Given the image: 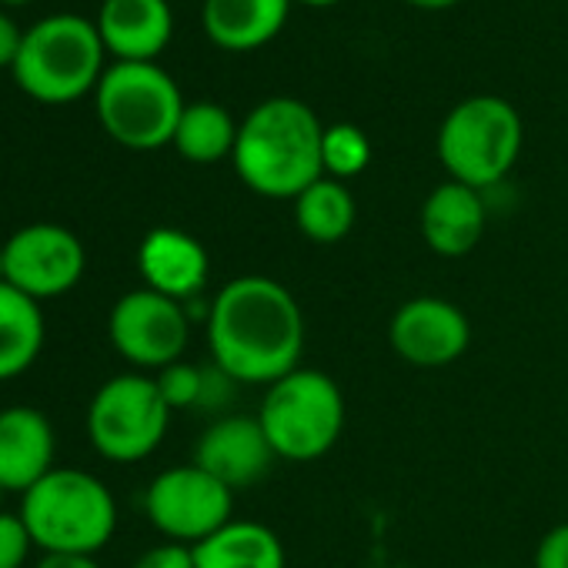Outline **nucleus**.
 I'll return each mask as SVG.
<instances>
[{
	"instance_id": "5",
	"label": "nucleus",
	"mask_w": 568,
	"mask_h": 568,
	"mask_svg": "<svg viewBox=\"0 0 568 568\" xmlns=\"http://www.w3.org/2000/svg\"><path fill=\"white\" fill-rule=\"evenodd\" d=\"M257 422L284 462H315L338 442L345 428V398L335 378L315 368H295L267 385Z\"/></svg>"
},
{
	"instance_id": "17",
	"label": "nucleus",
	"mask_w": 568,
	"mask_h": 568,
	"mask_svg": "<svg viewBox=\"0 0 568 568\" xmlns=\"http://www.w3.org/2000/svg\"><path fill=\"white\" fill-rule=\"evenodd\" d=\"M485 234V201L481 191L445 181L422 204V237L442 257L468 254Z\"/></svg>"
},
{
	"instance_id": "4",
	"label": "nucleus",
	"mask_w": 568,
	"mask_h": 568,
	"mask_svg": "<svg viewBox=\"0 0 568 568\" xmlns=\"http://www.w3.org/2000/svg\"><path fill=\"white\" fill-rule=\"evenodd\" d=\"M104 41L98 24L81 14H51L24 31L14 81L41 104H74L98 91L104 78Z\"/></svg>"
},
{
	"instance_id": "3",
	"label": "nucleus",
	"mask_w": 568,
	"mask_h": 568,
	"mask_svg": "<svg viewBox=\"0 0 568 568\" xmlns=\"http://www.w3.org/2000/svg\"><path fill=\"white\" fill-rule=\"evenodd\" d=\"M44 555H98L118 528L111 488L81 468H54L21 495L18 511Z\"/></svg>"
},
{
	"instance_id": "26",
	"label": "nucleus",
	"mask_w": 568,
	"mask_h": 568,
	"mask_svg": "<svg viewBox=\"0 0 568 568\" xmlns=\"http://www.w3.org/2000/svg\"><path fill=\"white\" fill-rule=\"evenodd\" d=\"M134 568H194V551L191 545H181V541H164V545H154L148 548Z\"/></svg>"
},
{
	"instance_id": "31",
	"label": "nucleus",
	"mask_w": 568,
	"mask_h": 568,
	"mask_svg": "<svg viewBox=\"0 0 568 568\" xmlns=\"http://www.w3.org/2000/svg\"><path fill=\"white\" fill-rule=\"evenodd\" d=\"M292 4H305V8H335L342 0H292Z\"/></svg>"
},
{
	"instance_id": "27",
	"label": "nucleus",
	"mask_w": 568,
	"mask_h": 568,
	"mask_svg": "<svg viewBox=\"0 0 568 568\" xmlns=\"http://www.w3.org/2000/svg\"><path fill=\"white\" fill-rule=\"evenodd\" d=\"M535 568H568V521L555 525L535 551Z\"/></svg>"
},
{
	"instance_id": "32",
	"label": "nucleus",
	"mask_w": 568,
	"mask_h": 568,
	"mask_svg": "<svg viewBox=\"0 0 568 568\" xmlns=\"http://www.w3.org/2000/svg\"><path fill=\"white\" fill-rule=\"evenodd\" d=\"M0 4H11V8H24V4H31V0H0Z\"/></svg>"
},
{
	"instance_id": "19",
	"label": "nucleus",
	"mask_w": 568,
	"mask_h": 568,
	"mask_svg": "<svg viewBox=\"0 0 568 568\" xmlns=\"http://www.w3.org/2000/svg\"><path fill=\"white\" fill-rule=\"evenodd\" d=\"M191 551L194 568H284V545L261 521H227Z\"/></svg>"
},
{
	"instance_id": "12",
	"label": "nucleus",
	"mask_w": 568,
	"mask_h": 568,
	"mask_svg": "<svg viewBox=\"0 0 568 568\" xmlns=\"http://www.w3.org/2000/svg\"><path fill=\"white\" fill-rule=\"evenodd\" d=\"M392 348L398 358L418 368H442L458 362L468 352L471 325L465 312L445 298H412L405 302L388 328Z\"/></svg>"
},
{
	"instance_id": "10",
	"label": "nucleus",
	"mask_w": 568,
	"mask_h": 568,
	"mask_svg": "<svg viewBox=\"0 0 568 568\" xmlns=\"http://www.w3.org/2000/svg\"><path fill=\"white\" fill-rule=\"evenodd\" d=\"M108 335L121 358L138 368L161 372L181 362L191 338V318L181 302L164 298L151 288H138L118 298V305L111 308Z\"/></svg>"
},
{
	"instance_id": "29",
	"label": "nucleus",
	"mask_w": 568,
	"mask_h": 568,
	"mask_svg": "<svg viewBox=\"0 0 568 568\" xmlns=\"http://www.w3.org/2000/svg\"><path fill=\"white\" fill-rule=\"evenodd\" d=\"M38 568H101L94 555H44Z\"/></svg>"
},
{
	"instance_id": "24",
	"label": "nucleus",
	"mask_w": 568,
	"mask_h": 568,
	"mask_svg": "<svg viewBox=\"0 0 568 568\" xmlns=\"http://www.w3.org/2000/svg\"><path fill=\"white\" fill-rule=\"evenodd\" d=\"M158 392L161 398L168 402L171 412H181V408H201V395H204V368H194V365H184V362H174L168 368L158 372Z\"/></svg>"
},
{
	"instance_id": "16",
	"label": "nucleus",
	"mask_w": 568,
	"mask_h": 568,
	"mask_svg": "<svg viewBox=\"0 0 568 568\" xmlns=\"http://www.w3.org/2000/svg\"><path fill=\"white\" fill-rule=\"evenodd\" d=\"M54 428L44 412L14 405L0 412V485L8 491H28L48 471H54Z\"/></svg>"
},
{
	"instance_id": "28",
	"label": "nucleus",
	"mask_w": 568,
	"mask_h": 568,
	"mask_svg": "<svg viewBox=\"0 0 568 568\" xmlns=\"http://www.w3.org/2000/svg\"><path fill=\"white\" fill-rule=\"evenodd\" d=\"M21 41H24V31L4 11H0V68H14Z\"/></svg>"
},
{
	"instance_id": "13",
	"label": "nucleus",
	"mask_w": 568,
	"mask_h": 568,
	"mask_svg": "<svg viewBox=\"0 0 568 568\" xmlns=\"http://www.w3.org/2000/svg\"><path fill=\"white\" fill-rule=\"evenodd\" d=\"M274 458L277 455H274L261 422L244 418V415L214 422L194 448V465H201L207 475L224 481L231 491L247 488L257 478H264V471L271 468Z\"/></svg>"
},
{
	"instance_id": "30",
	"label": "nucleus",
	"mask_w": 568,
	"mask_h": 568,
	"mask_svg": "<svg viewBox=\"0 0 568 568\" xmlns=\"http://www.w3.org/2000/svg\"><path fill=\"white\" fill-rule=\"evenodd\" d=\"M412 8H422V11H445V8H455L458 0H408Z\"/></svg>"
},
{
	"instance_id": "15",
	"label": "nucleus",
	"mask_w": 568,
	"mask_h": 568,
	"mask_svg": "<svg viewBox=\"0 0 568 568\" xmlns=\"http://www.w3.org/2000/svg\"><path fill=\"white\" fill-rule=\"evenodd\" d=\"M138 267L144 277V288L181 305L187 298H197L207 284L204 244L178 227H154L138 247Z\"/></svg>"
},
{
	"instance_id": "7",
	"label": "nucleus",
	"mask_w": 568,
	"mask_h": 568,
	"mask_svg": "<svg viewBox=\"0 0 568 568\" xmlns=\"http://www.w3.org/2000/svg\"><path fill=\"white\" fill-rule=\"evenodd\" d=\"M521 118L495 94H475L448 111L438 131V158L452 181L485 191L498 184L518 161Z\"/></svg>"
},
{
	"instance_id": "18",
	"label": "nucleus",
	"mask_w": 568,
	"mask_h": 568,
	"mask_svg": "<svg viewBox=\"0 0 568 568\" xmlns=\"http://www.w3.org/2000/svg\"><path fill=\"white\" fill-rule=\"evenodd\" d=\"M288 11L292 0H204L201 24L211 44L244 54L271 44L288 21Z\"/></svg>"
},
{
	"instance_id": "23",
	"label": "nucleus",
	"mask_w": 568,
	"mask_h": 568,
	"mask_svg": "<svg viewBox=\"0 0 568 568\" xmlns=\"http://www.w3.org/2000/svg\"><path fill=\"white\" fill-rule=\"evenodd\" d=\"M322 161H325V174L328 178L345 181V178H355V174H362L368 168L372 144H368L362 128H355V124H332V128H325Z\"/></svg>"
},
{
	"instance_id": "22",
	"label": "nucleus",
	"mask_w": 568,
	"mask_h": 568,
	"mask_svg": "<svg viewBox=\"0 0 568 568\" xmlns=\"http://www.w3.org/2000/svg\"><path fill=\"white\" fill-rule=\"evenodd\" d=\"M295 221L305 237L318 244H335L355 224V197L342 181L318 178L295 197Z\"/></svg>"
},
{
	"instance_id": "20",
	"label": "nucleus",
	"mask_w": 568,
	"mask_h": 568,
	"mask_svg": "<svg viewBox=\"0 0 568 568\" xmlns=\"http://www.w3.org/2000/svg\"><path fill=\"white\" fill-rule=\"evenodd\" d=\"M41 302L0 281V382L24 375L44 352Z\"/></svg>"
},
{
	"instance_id": "8",
	"label": "nucleus",
	"mask_w": 568,
	"mask_h": 568,
	"mask_svg": "<svg viewBox=\"0 0 568 568\" xmlns=\"http://www.w3.org/2000/svg\"><path fill=\"white\" fill-rule=\"evenodd\" d=\"M168 425L171 408L161 398L158 382L144 375H118L104 382L88 408L91 445L118 465L148 458L164 442Z\"/></svg>"
},
{
	"instance_id": "2",
	"label": "nucleus",
	"mask_w": 568,
	"mask_h": 568,
	"mask_svg": "<svg viewBox=\"0 0 568 568\" xmlns=\"http://www.w3.org/2000/svg\"><path fill=\"white\" fill-rule=\"evenodd\" d=\"M325 128L298 98H271L257 104L237 128L234 171L261 197L295 201L325 178Z\"/></svg>"
},
{
	"instance_id": "21",
	"label": "nucleus",
	"mask_w": 568,
	"mask_h": 568,
	"mask_svg": "<svg viewBox=\"0 0 568 568\" xmlns=\"http://www.w3.org/2000/svg\"><path fill=\"white\" fill-rule=\"evenodd\" d=\"M237 128L241 124H234V118L221 104L197 101V104H187L184 108L171 144L191 164H214V161L234 154Z\"/></svg>"
},
{
	"instance_id": "33",
	"label": "nucleus",
	"mask_w": 568,
	"mask_h": 568,
	"mask_svg": "<svg viewBox=\"0 0 568 568\" xmlns=\"http://www.w3.org/2000/svg\"><path fill=\"white\" fill-rule=\"evenodd\" d=\"M0 281H4V247H0Z\"/></svg>"
},
{
	"instance_id": "34",
	"label": "nucleus",
	"mask_w": 568,
	"mask_h": 568,
	"mask_svg": "<svg viewBox=\"0 0 568 568\" xmlns=\"http://www.w3.org/2000/svg\"><path fill=\"white\" fill-rule=\"evenodd\" d=\"M4 495H8V488H4V485H0V505H4Z\"/></svg>"
},
{
	"instance_id": "25",
	"label": "nucleus",
	"mask_w": 568,
	"mask_h": 568,
	"mask_svg": "<svg viewBox=\"0 0 568 568\" xmlns=\"http://www.w3.org/2000/svg\"><path fill=\"white\" fill-rule=\"evenodd\" d=\"M34 541L21 515L0 511V568H21L31 555Z\"/></svg>"
},
{
	"instance_id": "11",
	"label": "nucleus",
	"mask_w": 568,
	"mask_h": 568,
	"mask_svg": "<svg viewBox=\"0 0 568 568\" xmlns=\"http://www.w3.org/2000/svg\"><path fill=\"white\" fill-rule=\"evenodd\" d=\"M88 254L61 224H28L4 241V281L34 302L61 298L84 277Z\"/></svg>"
},
{
	"instance_id": "6",
	"label": "nucleus",
	"mask_w": 568,
	"mask_h": 568,
	"mask_svg": "<svg viewBox=\"0 0 568 568\" xmlns=\"http://www.w3.org/2000/svg\"><path fill=\"white\" fill-rule=\"evenodd\" d=\"M94 108L101 128L131 151H158L174 141L184 98L174 78L158 64L118 61L104 71Z\"/></svg>"
},
{
	"instance_id": "9",
	"label": "nucleus",
	"mask_w": 568,
	"mask_h": 568,
	"mask_svg": "<svg viewBox=\"0 0 568 568\" xmlns=\"http://www.w3.org/2000/svg\"><path fill=\"white\" fill-rule=\"evenodd\" d=\"M231 505L234 491L201 465H178L161 471L144 495L151 525L181 545H197L224 528L231 521Z\"/></svg>"
},
{
	"instance_id": "1",
	"label": "nucleus",
	"mask_w": 568,
	"mask_h": 568,
	"mask_svg": "<svg viewBox=\"0 0 568 568\" xmlns=\"http://www.w3.org/2000/svg\"><path fill=\"white\" fill-rule=\"evenodd\" d=\"M207 348L231 382L274 385L302 362L305 315L284 284L264 274L234 277L207 308Z\"/></svg>"
},
{
	"instance_id": "14",
	"label": "nucleus",
	"mask_w": 568,
	"mask_h": 568,
	"mask_svg": "<svg viewBox=\"0 0 568 568\" xmlns=\"http://www.w3.org/2000/svg\"><path fill=\"white\" fill-rule=\"evenodd\" d=\"M94 24L104 51L128 64H154L174 34L168 0H104Z\"/></svg>"
}]
</instances>
